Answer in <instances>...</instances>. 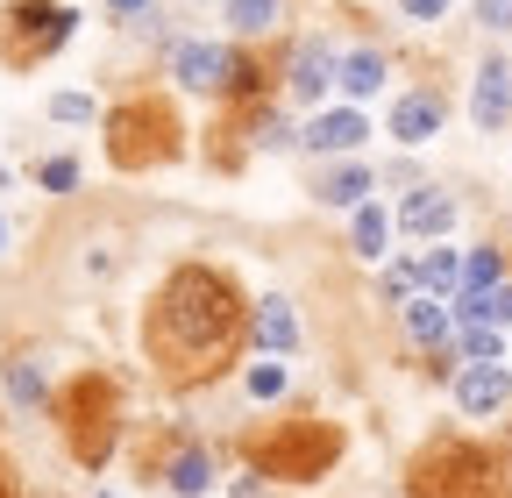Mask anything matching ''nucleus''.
Segmentation results:
<instances>
[{
	"instance_id": "nucleus-1",
	"label": "nucleus",
	"mask_w": 512,
	"mask_h": 498,
	"mask_svg": "<svg viewBox=\"0 0 512 498\" xmlns=\"http://www.w3.org/2000/svg\"><path fill=\"white\" fill-rule=\"evenodd\" d=\"M150 363L164 370L171 385H200L235 356L242 342V306H235V285L207 264H178L150 306Z\"/></svg>"
},
{
	"instance_id": "nucleus-2",
	"label": "nucleus",
	"mask_w": 512,
	"mask_h": 498,
	"mask_svg": "<svg viewBox=\"0 0 512 498\" xmlns=\"http://www.w3.org/2000/svg\"><path fill=\"white\" fill-rule=\"evenodd\" d=\"M57 427H64V449H72L86 470H100L114 456V434H121V392L100 378V370H86V378H72L57 392Z\"/></svg>"
},
{
	"instance_id": "nucleus-3",
	"label": "nucleus",
	"mask_w": 512,
	"mask_h": 498,
	"mask_svg": "<svg viewBox=\"0 0 512 498\" xmlns=\"http://www.w3.org/2000/svg\"><path fill=\"white\" fill-rule=\"evenodd\" d=\"M107 157L121 171H150V164H171L178 157V114L157 100V93H136L107 114Z\"/></svg>"
},
{
	"instance_id": "nucleus-4",
	"label": "nucleus",
	"mask_w": 512,
	"mask_h": 498,
	"mask_svg": "<svg viewBox=\"0 0 512 498\" xmlns=\"http://www.w3.org/2000/svg\"><path fill=\"white\" fill-rule=\"evenodd\" d=\"M413 498H498V463L477 442H434L406 470Z\"/></svg>"
},
{
	"instance_id": "nucleus-5",
	"label": "nucleus",
	"mask_w": 512,
	"mask_h": 498,
	"mask_svg": "<svg viewBox=\"0 0 512 498\" xmlns=\"http://www.w3.org/2000/svg\"><path fill=\"white\" fill-rule=\"evenodd\" d=\"M249 456H256V470L306 484V477H320V470L342 456V434H335L328 420H285V427H271V434H256Z\"/></svg>"
},
{
	"instance_id": "nucleus-6",
	"label": "nucleus",
	"mask_w": 512,
	"mask_h": 498,
	"mask_svg": "<svg viewBox=\"0 0 512 498\" xmlns=\"http://www.w3.org/2000/svg\"><path fill=\"white\" fill-rule=\"evenodd\" d=\"M79 29L72 8H57V0H15L8 15H0V65H43L50 50H64Z\"/></svg>"
},
{
	"instance_id": "nucleus-7",
	"label": "nucleus",
	"mask_w": 512,
	"mask_h": 498,
	"mask_svg": "<svg viewBox=\"0 0 512 498\" xmlns=\"http://www.w3.org/2000/svg\"><path fill=\"white\" fill-rule=\"evenodd\" d=\"M171 72L192 93H228L235 86V50H221V43H178L171 50Z\"/></svg>"
},
{
	"instance_id": "nucleus-8",
	"label": "nucleus",
	"mask_w": 512,
	"mask_h": 498,
	"mask_svg": "<svg viewBox=\"0 0 512 498\" xmlns=\"http://www.w3.org/2000/svg\"><path fill=\"white\" fill-rule=\"evenodd\" d=\"M328 79H342V57L328 50V36H306L299 43V57H292V100H320V93H328Z\"/></svg>"
},
{
	"instance_id": "nucleus-9",
	"label": "nucleus",
	"mask_w": 512,
	"mask_h": 498,
	"mask_svg": "<svg viewBox=\"0 0 512 498\" xmlns=\"http://www.w3.org/2000/svg\"><path fill=\"white\" fill-rule=\"evenodd\" d=\"M470 114H477V129H505V121H512V65H505V57H491V65L477 72Z\"/></svg>"
},
{
	"instance_id": "nucleus-10",
	"label": "nucleus",
	"mask_w": 512,
	"mask_h": 498,
	"mask_svg": "<svg viewBox=\"0 0 512 498\" xmlns=\"http://www.w3.org/2000/svg\"><path fill=\"white\" fill-rule=\"evenodd\" d=\"M505 399H512L505 363H470L463 378H456V406H463V413H498Z\"/></svg>"
},
{
	"instance_id": "nucleus-11",
	"label": "nucleus",
	"mask_w": 512,
	"mask_h": 498,
	"mask_svg": "<svg viewBox=\"0 0 512 498\" xmlns=\"http://www.w3.org/2000/svg\"><path fill=\"white\" fill-rule=\"evenodd\" d=\"M363 136H370V121H363L356 107H335V114H320V121H313V129H306L299 143H306V150H320V157H328V150L342 157V150H356Z\"/></svg>"
},
{
	"instance_id": "nucleus-12",
	"label": "nucleus",
	"mask_w": 512,
	"mask_h": 498,
	"mask_svg": "<svg viewBox=\"0 0 512 498\" xmlns=\"http://www.w3.org/2000/svg\"><path fill=\"white\" fill-rule=\"evenodd\" d=\"M392 136H399V143L441 136V100H434V93H406V100L392 107Z\"/></svg>"
},
{
	"instance_id": "nucleus-13",
	"label": "nucleus",
	"mask_w": 512,
	"mask_h": 498,
	"mask_svg": "<svg viewBox=\"0 0 512 498\" xmlns=\"http://www.w3.org/2000/svg\"><path fill=\"white\" fill-rule=\"evenodd\" d=\"M399 228H413V235H448V228H456V200L427 185V193H413V200L399 207Z\"/></svg>"
},
{
	"instance_id": "nucleus-14",
	"label": "nucleus",
	"mask_w": 512,
	"mask_h": 498,
	"mask_svg": "<svg viewBox=\"0 0 512 498\" xmlns=\"http://www.w3.org/2000/svg\"><path fill=\"white\" fill-rule=\"evenodd\" d=\"M256 342H264V349H292L299 342V321H292V299H264V306H256Z\"/></svg>"
},
{
	"instance_id": "nucleus-15",
	"label": "nucleus",
	"mask_w": 512,
	"mask_h": 498,
	"mask_svg": "<svg viewBox=\"0 0 512 498\" xmlns=\"http://www.w3.org/2000/svg\"><path fill=\"white\" fill-rule=\"evenodd\" d=\"M377 86H384V57H377V50H349V57H342V93H349V100H370Z\"/></svg>"
},
{
	"instance_id": "nucleus-16",
	"label": "nucleus",
	"mask_w": 512,
	"mask_h": 498,
	"mask_svg": "<svg viewBox=\"0 0 512 498\" xmlns=\"http://www.w3.org/2000/svg\"><path fill=\"white\" fill-rule=\"evenodd\" d=\"M406 328H413V342H427V349H441L448 342V306L427 292V299H406Z\"/></svg>"
},
{
	"instance_id": "nucleus-17",
	"label": "nucleus",
	"mask_w": 512,
	"mask_h": 498,
	"mask_svg": "<svg viewBox=\"0 0 512 498\" xmlns=\"http://www.w3.org/2000/svg\"><path fill=\"white\" fill-rule=\"evenodd\" d=\"M363 193H370L363 164H335L328 178H320V200H328V207H363Z\"/></svg>"
},
{
	"instance_id": "nucleus-18",
	"label": "nucleus",
	"mask_w": 512,
	"mask_h": 498,
	"mask_svg": "<svg viewBox=\"0 0 512 498\" xmlns=\"http://www.w3.org/2000/svg\"><path fill=\"white\" fill-rule=\"evenodd\" d=\"M456 314H463V321H491V328H505V321H512V285L463 292V299H456Z\"/></svg>"
},
{
	"instance_id": "nucleus-19",
	"label": "nucleus",
	"mask_w": 512,
	"mask_h": 498,
	"mask_svg": "<svg viewBox=\"0 0 512 498\" xmlns=\"http://www.w3.org/2000/svg\"><path fill=\"white\" fill-rule=\"evenodd\" d=\"M278 8H285V0H228V29L235 36H271Z\"/></svg>"
},
{
	"instance_id": "nucleus-20",
	"label": "nucleus",
	"mask_w": 512,
	"mask_h": 498,
	"mask_svg": "<svg viewBox=\"0 0 512 498\" xmlns=\"http://www.w3.org/2000/svg\"><path fill=\"white\" fill-rule=\"evenodd\" d=\"M420 285L427 292H456L463 285V257H456V249H427V257H420Z\"/></svg>"
},
{
	"instance_id": "nucleus-21",
	"label": "nucleus",
	"mask_w": 512,
	"mask_h": 498,
	"mask_svg": "<svg viewBox=\"0 0 512 498\" xmlns=\"http://www.w3.org/2000/svg\"><path fill=\"white\" fill-rule=\"evenodd\" d=\"M356 249H363V257H384V242H392V214H384V207H356Z\"/></svg>"
},
{
	"instance_id": "nucleus-22",
	"label": "nucleus",
	"mask_w": 512,
	"mask_h": 498,
	"mask_svg": "<svg viewBox=\"0 0 512 498\" xmlns=\"http://www.w3.org/2000/svg\"><path fill=\"white\" fill-rule=\"evenodd\" d=\"M207 477H214L207 449H185V456L171 463V491H185V498H200V491H207Z\"/></svg>"
},
{
	"instance_id": "nucleus-23",
	"label": "nucleus",
	"mask_w": 512,
	"mask_h": 498,
	"mask_svg": "<svg viewBox=\"0 0 512 498\" xmlns=\"http://www.w3.org/2000/svg\"><path fill=\"white\" fill-rule=\"evenodd\" d=\"M8 392H15L22 406H36V399H43V370H36L29 356H15V363H8Z\"/></svg>"
},
{
	"instance_id": "nucleus-24",
	"label": "nucleus",
	"mask_w": 512,
	"mask_h": 498,
	"mask_svg": "<svg viewBox=\"0 0 512 498\" xmlns=\"http://www.w3.org/2000/svg\"><path fill=\"white\" fill-rule=\"evenodd\" d=\"M491 285H505L498 278V249H477V257L463 264V292H491Z\"/></svg>"
},
{
	"instance_id": "nucleus-25",
	"label": "nucleus",
	"mask_w": 512,
	"mask_h": 498,
	"mask_svg": "<svg viewBox=\"0 0 512 498\" xmlns=\"http://www.w3.org/2000/svg\"><path fill=\"white\" fill-rule=\"evenodd\" d=\"M463 349H470V363H498V328L491 321H470L463 328Z\"/></svg>"
},
{
	"instance_id": "nucleus-26",
	"label": "nucleus",
	"mask_w": 512,
	"mask_h": 498,
	"mask_svg": "<svg viewBox=\"0 0 512 498\" xmlns=\"http://www.w3.org/2000/svg\"><path fill=\"white\" fill-rule=\"evenodd\" d=\"M249 392H256V399H278V392H285V363H256V370H249Z\"/></svg>"
},
{
	"instance_id": "nucleus-27",
	"label": "nucleus",
	"mask_w": 512,
	"mask_h": 498,
	"mask_svg": "<svg viewBox=\"0 0 512 498\" xmlns=\"http://www.w3.org/2000/svg\"><path fill=\"white\" fill-rule=\"evenodd\" d=\"M36 178L50 185V193H72V185H79V164H72V157H50V164H43Z\"/></svg>"
},
{
	"instance_id": "nucleus-28",
	"label": "nucleus",
	"mask_w": 512,
	"mask_h": 498,
	"mask_svg": "<svg viewBox=\"0 0 512 498\" xmlns=\"http://www.w3.org/2000/svg\"><path fill=\"white\" fill-rule=\"evenodd\" d=\"M50 114H57V121H93V100H86V93H57Z\"/></svg>"
},
{
	"instance_id": "nucleus-29",
	"label": "nucleus",
	"mask_w": 512,
	"mask_h": 498,
	"mask_svg": "<svg viewBox=\"0 0 512 498\" xmlns=\"http://www.w3.org/2000/svg\"><path fill=\"white\" fill-rule=\"evenodd\" d=\"M256 143H264V150H292L299 136H292V129H285V121L271 114V121H264V129H256Z\"/></svg>"
},
{
	"instance_id": "nucleus-30",
	"label": "nucleus",
	"mask_w": 512,
	"mask_h": 498,
	"mask_svg": "<svg viewBox=\"0 0 512 498\" xmlns=\"http://www.w3.org/2000/svg\"><path fill=\"white\" fill-rule=\"evenodd\" d=\"M477 22L484 29H512V0H477Z\"/></svg>"
},
{
	"instance_id": "nucleus-31",
	"label": "nucleus",
	"mask_w": 512,
	"mask_h": 498,
	"mask_svg": "<svg viewBox=\"0 0 512 498\" xmlns=\"http://www.w3.org/2000/svg\"><path fill=\"white\" fill-rule=\"evenodd\" d=\"M399 8H406L413 22H441V15H448V0H399Z\"/></svg>"
},
{
	"instance_id": "nucleus-32",
	"label": "nucleus",
	"mask_w": 512,
	"mask_h": 498,
	"mask_svg": "<svg viewBox=\"0 0 512 498\" xmlns=\"http://www.w3.org/2000/svg\"><path fill=\"white\" fill-rule=\"evenodd\" d=\"M413 285H420V271H406V264H399V271H384V292H392V299H406Z\"/></svg>"
},
{
	"instance_id": "nucleus-33",
	"label": "nucleus",
	"mask_w": 512,
	"mask_h": 498,
	"mask_svg": "<svg viewBox=\"0 0 512 498\" xmlns=\"http://www.w3.org/2000/svg\"><path fill=\"white\" fill-rule=\"evenodd\" d=\"M107 8H114V15H143V8H150V0H107Z\"/></svg>"
},
{
	"instance_id": "nucleus-34",
	"label": "nucleus",
	"mask_w": 512,
	"mask_h": 498,
	"mask_svg": "<svg viewBox=\"0 0 512 498\" xmlns=\"http://www.w3.org/2000/svg\"><path fill=\"white\" fill-rule=\"evenodd\" d=\"M0 498H22V491H15V470H8V463H0Z\"/></svg>"
},
{
	"instance_id": "nucleus-35",
	"label": "nucleus",
	"mask_w": 512,
	"mask_h": 498,
	"mask_svg": "<svg viewBox=\"0 0 512 498\" xmlns=\"http://www.w3.org/2000/svg\"><path fill=\"white\" fill-rule=\"evenodd\" d=\"M0 242H8V221H0Z\"/></svg>"
},
{
	"instance_id": "nucleus-36",
	"label": "nucleus",
	"mask_w": 512,
	"mask_h": 498,
	"mask_svg": "<svg viewBox=\"0 0 512 498\" xmlns=\"http://www.w3.org/2000/svg\"><path fill=\"white\" fill-rule=\"evenodd\" d=\"M0 178H8V171H0Z\"/></svg>"
},
{
	"instance_id": "nucleus-37",
	"label": "nucleus",
	"mask_w": 512,
	"mask_h": 498,
	"mask_svg": "<svg viewBox=\"0 0 512 498\" xmlns=\"http://www.w3.org/2000/svg\"><path fill=\"white\" fill-rule=\"evenodd\" d=\"M100 498H107V491H100Z\"/></svg>"
}]
</instances>
